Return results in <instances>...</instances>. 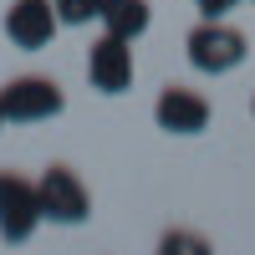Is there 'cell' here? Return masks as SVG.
<instances>
[{"label": "cell", "instance_id": "5b68a950", "mask_svg": "<svg viewBox=\"0 0 255 255\" xmlns=\"http://www.w3.org/2000/svg\"><path fill=\"white\" fill-rule=\"evenodd\" d=\"M209 118H215L209 97L194 92V87H184V82H168V87L158 92V102H153L158 133H174V138H194V133H204Z\"/></svg>", "mask_w": 255, "mask_h": 255}, {"label": "cell", "instance_id": "6da1fadb", "mask_svg": "<svg viewBox=\"0 0 255 255\" xmlns=\"http://www.w3.org/2000/svg\"><path fill=\"white\" fill-rule=\"evenodd\" d=\"M184 56H189V67L194 72H204V77H225V72H235L240 61L250 56V41H245V31H235L230 20L220 15V20H199L194 31L184 36Z\"/></svg>", "mask_w": 255, "mask_h": 255}, {"label": "cell", "instance_id": "8fae6325", "mask_svg": "<svg viewBox=\"0 0 255 255\" xmlns=\"http://www.w3.org/2000/svg\"><path fill=\"white\" fill-rule=\"evenodd\" d=\"M194 5H199V15H209V20H220V15H230V10H235L240 0H194Z\"/></svg>", "mask_w": 255, "mask_h": 255}, {"label": "cell", "instance_id": "4fadbf2b", "mask_svg": "<svg viewBox=\"0 0 255 255\" xmlns=\"http://www.w3.org/2000/svg\"><path fill=\"white\" fill-rule=\"evenodd\" d=\"M250 113H255V102H250Z\"/></svg>", "mask_w": 255, "mask_h": 255}, {"label": "cell", "instance_id": "ba28073f", "mask_svg": "<svg viewBox=\"0 0 255 255\" xmlns=\"http://www.w3.org/2000/svg\"><path fill=\"white\" fill-rule=\"evenodd\" d=\"M102 31L123 36V41H138L148 26H153V5L148 0H102Z\"/></svg>", "mask_w": 255, "mask_h": 255}, {"label": "cell", "instance_id": "8992f818", "mask_svg": "<svg viewBox=\"0 0 255 255\" xmlns=\"http://www.w3.org/2000/svg\"><path fill=\"white\" fill-rule=\"evenodd\" d=\"M87 82L102 97H123L128 87H133V41L102 31L87 46Z\"/></svg>", "mask_w": 255, "mask_h": 255}, {"label": "cell", "instance_id": "7a4b0ae2", "mask_svg": "<svg viewBox=\"0 0 255 255\" xmlns=\"http://www.w3.org/2000/svg\"><path fill=\"white\" fill-rule=\"evenodd\" d=\"M36 199H41V220L51 225H82L92 215V189L82 184V174L72 163H51L36 179Z\"/></svg>", "mask_w": 255, "mask_h": 255}, {"label": "cell", "instance_id": "52a82bcc", "mask_svg": "<svg viewBox=\"0 0 255 255\" xmlns=\"http://www.w3.org/2000/svg\"><path fill=\"white\" fill-rule=\"evenodd\" d=\"M0 26H5L10 46L41 51V46H51V41H56L61 20H56V5H51V0H10V10H5Z\"/></svg>", "mask_w": 255, "mask_h": 255}, {"label": "cell", "instance_id": "30bf717a", "mask_svg": "<svg viewBox=\"0 0 255 255\" xmlns=\"http://www.w3.org/2000/svg\"><path fill=\"white\" fill-rule=\"evenodd\" d=\"M158 250H163V255H179V250L204 255V250H209V240H204V235H189V230H168V235L158 240Z\"/></svg>", "mask_w": 255, "mask_h": 255}, {"label": "cell", "instance_id": "9c48e42d", "mask_svg": "<svg viewBox=\"0 0 255 255\" xmlns=\"http://www.w3.org/2000/svg\"><path fill=\"white\" fill-rule=\"evenodd\" d=\"M56 5V20L61 26H92L102 15V0H51Z\"/></svg>", "mask_w": 255, "mask_h": 255}, {"label": "cell", "instance_id": "277c9868", "mask_svg": "<svg viewBox=\"0 0 255 255\" xmlns=\"http://www.w3.org/2000/svg\"><path fill=\"white\" fill-rule=\"evenodd\" d=\"M41 225V199H36V179L0 168V240L5 245H26Z\"/></svg>", "mask_w": 255, "mask_h": 255}, {"label": "cell", "instance_id": "3957f363", "mask_svg": "<svg viewBox=\"0 0 255 255\" xmlns=\"http://www.w3.org/2000/svg\"><path fill=\"white\" fill-rule=\"evenodd\" d=\"M0 113H5V123H51L67 113V92L51 77L26 72V77H10L0 87Z\"/></svg>", "mask_w": 255, "mask_h": 255}, {"label": "cell", "instance_id": "7c38bea8", "mask_svg": "<svg viewBox=\"0 0 255 255\" xmlns=\"http://www.w3.org/2000/svg\"><path fill=\"white\" fill-rule=\"evenodd\" d=\"M0 128H5V113H0Z\"/></svg>", "mask_w": 255, "mask_h": 255}]
</instances>
